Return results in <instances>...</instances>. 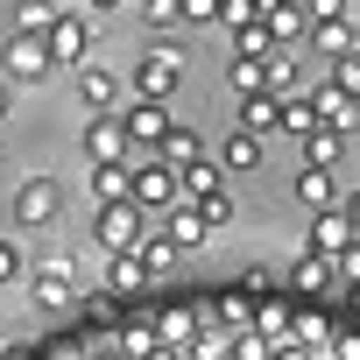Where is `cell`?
<instances>
[{
  "instance_id": "33",
  "label": "cell",
  "mask_w": 360,
  "mask_h": 360,
  "mask_svg": "<svg viewBox=\"0 0 360 360\" xmlns=\"http://www.w3.org/2000/svg\"><path fill=\"white\" fill-rule=\"evenodd\" d=\"M50 22H57V8H50V0H15V29H22V36H43Z\"/></svg>"
},
{
  "instance_id": "30",
  "label": "cell",
  "mask_w": 360,
  "mask_h": 360,
  "mask_svg": "<svg viewBox=\"0 0 360 360\" xmlns=\"http://www.w3.org/2000/svg\"><path fill=\"white\" fill-rule=\"evenodd\" d=\"M184 15H176V0H148V43H176Z\"/></svg>"
},
{
  "instance_id": "44",
  "label": "cell",
  "mask_w": 360,
  "mask_h": 360,
  "mask_svg": "<svg viewBox=\"0 0 360 360\" xmlns=\"http://www.w3.org/2000/svg\"><path fill=\"white\" fill-rule=\"evenodd\" d=\"M8 106H15V85H8V78H0V120H8Z\"/></svg>"
},
{
  "instance_id": "6",
  "label": "cell",
  "mask_w": 360,
  "mask_h": 360,
  "mask_svg": "<svg viewBox=\"0 0 360 360\" xmlns=\"http://www.w3.org/2000/svg\"><path fill=\"white\" fill-rule=\"evenodd\" d=\"M0 71H8V85H43L57 64H50V50H43V36H8V50H0Z\"/></svg>"
},
{
  "instance_id": "41",
  "label": "cell",
  "mask_w": 360,
  "mask_h": 360,
  "mask_svg": "<svg viewBox=\"0 0 360 360\" xmlns=\"http://www.w3.org/2000/svg\"><path fill=\"white\" fill-rule=\"evenodd\" d=\"M332 360H360V339H353V332H339V339H332Z\"/></svg>"
},
{
  "instance_id": "7",
  "label": "cell",
  "mask_w": 360,
  "mask_h": 360,
  "mask_svg": "<svg viewBox=\"0 0 360 360\" xmlns=\"http://www.w3.org/2000/svg\"><path fill=\"white\" fill-rule=\"evenodd\" d=\"M311 106H318V127H332V134H353L360 127V99H346L332 78H311Z\"/></svg>"
},
{
  "instance_id": "42",
  "label": "cell",
  "mask_w": 360,
  "mask_h": 360,
  "mask_svg": "<svg viewBox=\"0 0 360 360\" xmlns=\"http://www.w3.org/2000/svg\"><path fill=\"white\" fill-rule=\"evenodd\" d=\"M339 212H346V226L360 233V191H353V198H339Z\"/></svg>"
},
{
  "instance_id": "35",
  "label": "cell",
  "mask_w": 360,
  "mask_h": 360,
  "mask_svg": "<svg viewBox=\"0 0 360 360\" xmlns=\"http://www.w3.org/2000/svg\"><path fill=\"white\" fill-rule=\"evenodd\" d=\"M325 78H332V85H339L346 99H360V50H353V57H339V64H332Z\"/></svg>"
},
{
  "instance_id": "18",
  "label": "cell",
  "mask_w": 360,
  "mask_h": 360,
  "mask_svg": "<svg viewBox=\"0 0 360 360\" xmlns=\"http://www.w3.org/2000/svg\"><path fill=\"white\" fill-rule=\"evenodd\" d=\"M262 162H269V141H262V134L240 127V134L219 141V169H262Z\"/></svg>"
},
{
  "instance_id": "14",
  "label": "cell",
  "mask_w": 360,
  "mask_h": 360,
  "mask_svg": "<svg viewBox=\"0 0 360 360\" xmlns=\"http://www.w3.org/2000/svg\"><path fill=\"white\" fill-rule=\"evenodd\" d=\"M155 162H169V169L205 162V134H198V127H184V120H169V134L155 141Z\"/></svg>"
},
{
  "instance_id": "16",
  "label": "cell",
  "mask_w": 360,
  "mask_h": 360,
  "mask_svg": "<svg viewBox=\"0 0 360 360\" xmlns=\"http://www.w3.org/2000/svg\"><path fill=\"white\" fill-rule=\"evenodd\" d=\"M276 134H318V106H311V92H290V99H276Z\"/></svg>"
},
{
  "instance_id": "19",
  "label": "cell",
  "mask_w": 360,
  "mask_h": 360,
  "mask_svg": "<svg viewBox=\"0 0 360 360\" xmlns=\"http://www.w3.org/2000/svg\"><path fill=\"white\" fill-rule=\"evenodd\" d=\"M332 283H339V262H325V255H297V262H290V290L318 297V290H332Z\"/></svg>"
},
{
  "instance_id": "26",
  "label": "cell",
  "mask_w": 360,
  "mask_h": 360,
  "mask_svg": "<svg viewBox=\"0 0 360 360\" xmlns=\"http://www.w3.org/2000/svg\"><path fill=\"white\" fill-rule=\"evenodd\" d=\"M346 155V134H332V127H318V134H304V169H332Z\"/></svg>"
},
{
  "instance_id": "27",
  "label": "cell",
  "mask_w": 360,
  "mask_h": 360,
  "mask_svg": "<svg viewBox=\"0 0 360 360\" xmlns=\"http://www.w3.org/2000/svg\"><path fill=\"white\" fill-rule=\"evenodd\" d=\"M127 198V162H92V205Z\"/></svg>"
},
{
  "instance_id": "29",
  "label": "cell",
  "mask_w": 360,
  "mask_h": 360,
  "mask_svg": "<svg viewBox=\"0 0 360 360\" xmlns=\"http://www.w3.org/2000/svg\"><path fill=\"white\" fill-rule=\"evenodd\" d=\"M219 360H269V339H262L255 325H240V332L219 339Z\"/></svg>"
},
{
  "instance_id": "3",
  "label": "cell",
  "mask_w": 360,
  "mask_h": 360,
  "mask_svg": "<svg viewBox=\"0 0 360 360\" xmlns=\"http://www.w3.org/2000/svg\"><path fill=\"white\" fill-rule=\"evenodd\" d=\"M141 233H148V212H134L127 198L92 205V240H99L106 255H134V248H141Z\"/></svg>"
},
{
  "instance_id": "39",
  "label": "cell",
  "mask_w": 360,
  "mask_h": 360,
  "mask_svg": "<svg viewBox=\"0 0 360 360\" xmlns=\"http://www.w3.org/2000/svg\"><path fill=\"white\" fill-rule=\"evenodd\" d=\"M22 269H29L22 248H15V240H0V283H22Z\"/></svg>"
},
{
  "instance_id": "17",
  "label": "cell",
  "mask_w": 360,
  "mask_h": 360,
  "mask_svg": "<svg viewBox=\"0 0 360 360\" xmlns=\"http://www.w3.org/2000/svg\"><path fill=\"white\" fill-rule=\"evenodd\" d=\"M85 162H127L120 120H92V127H85Z\"/></svg>"
},
{
  "instance_id": "11",
  "label": "cell",
  "mask_w": 360,
  "mask_h": 360,
  "mask_svg": "<svg viewBox=\"0 0 360 360\" xmlns=\"http://www.w3.org/2000/svg\"><path fill=\"white\" fill-rule=\"evenodd\" d=\"M78 99H85L92 120H113V106H120V78H113L106 64H85V71H78Z\"/></svg>"
},
{
  "instance_id": "46",
  "label": "cell",
  "mask_w": 360,
  "mask_h": 360,
  "mask_svg": "<svg viewBox=\"0 0 360 360\" xmlns=\"http://www.w3.org/2000/svg\"><path fill=\"white\" fill-rule=\"evenodd\" d=\"M346 297H353V304H360V283H346Z\"/></svg>"
},
{
  "instance_id": "47",
  "label": "cell",
  "mask_w": 360,
  "mask_h": 360,
  "mask_svg": "<svg viewBox=\"0 0 360 360\" xmlns=\"http://www.w3.org/2000/svg\"><path fill=\"white\" fill-rule=\"evenodd\" d=\"M353 43H360V15H353Z\"/></svg>"
},
{
  "instance_id": "45",
  "label": "cell",
  "mask_w": 360,
  "mask_h": 360,
  "mask_svg": "<svg viewBox=\"0 0 360 360\" xmlns=\"http://www.w3.org/2000/svg\"><path fill=\"white\" fill-rule=\"evenodd\" d=\"M106 8H120V0H85V15H106Z\"/></svg>"
},
{
  "instance_id": "22",
  "label": "cell",
  "mask_w": 360,
  "mask_h": 360,
  "mask_svg": "<svg viewBox=\"0 0 360 360\" xmlns=\"http://www.w3.org/2000/svg\"><path fill=\"white\" fill-rule=\"evenodd\" d=\"M297 198H304L311 212H332V205H339V176H332V169H304V176H297Z\"/></svg>"
},
{
  "instance_id": "2",
  "label": "cell",
  "mask_w": 360,
  "mask_h": 360,
  "mask_svg": "<svg viewBox=\"0 0 360 360\" xmlns=\"http://www.w3.org/2000/svg\"><path fill=\"white\" fill-rule=\"evenodd\" d=\"M176 85H184V50H176V43H148L141 64H134V92H141L148 106H169Z\"/></svg>"
},
{
  "instance_id": "8",
  "label": "cell",
  "mask_w": 360,
  "mask_h": 360,
  "mask_svg": "<svg viewBox=\"0 0 360 360\" xmlns=\"http://www.w3.org/2000/svg\"><path fill=\"white\" fill-rule=\"evenodd\" d=\"M262 22H269V43L276 50H290V43L311 36V8H304V0H262Z\"/></svg>"
},
{
  "instance_id": "34",
  "label": "cell",
  "mask_w": 360,
  "mask_h": 360,
  "mask_svg": "<svg viewBox=\"0 0 360 360\" xmlns=\"http://www.w3.org/2000/svg\"><path fill=\"white\" fill-rule=\"evenodd\" d=\"M226 78H233V92H240V99H248V92H269V64H255V57H233V71H226Z\"/></svg>"
},
{
  "instance_id": "1",
  "label": "cell",
  "mask_w": 360,
  "mask_h": 360,
  "mask_svg": "<svg viewBox=\"0 0 360 360\" xmlns=\"http://www.w3.org/2000/svg\"><path fill=\"white\" fill-rule=\"evenodd\" d=\"M127 205H134V212H155V219H162L169 205H184V191H176V169L155 162V155H148V162H127Z\"/></svg>"
},
{
  "instance_id": "21",
  "label": "cell",
  "mask_w": 360,
  "mask_h": 360,
  "mask_svg": "<svg viewBox=\"0 0 360 360\" xmlns=\"http://www.w3.org/2000/svg\"><path fill=\"white\" fill-rule=\"evenodd\" d=\"M106 290H113V297H141V290H155V283H148L141 255H113V262H106Z\"/></svg>"
},
{
  "instance_id": "43",
  "label": "cell",
  "mask_w": 360,
  "mask_h": 360,
  "mask_svg": "<svg viewBox=\"0 0 360 360\" xmlns=\"http://www.w3.org/2000/svg\"><path fill=\"white\" fill-rule=\"evenodd\" d=\"M92 360H127V353H120L113 339H99V346H92Z\"/></svg>"
},
{
  "instance_id": "15",
  "label": "cell",
  "mask_w": 360,
  "mask_h": 360,
  "mask_svg": "<svg viewBox=\"0 0 360 360\" xmlns=\"http://www.w3.org/2000/svg\"><path fill=\"white\" fill-rule=\"evenodd\" d=\"M198 332H205V318H198V311H184V304L155 318V339H162L169 353H191V339H198Z\"/></svg>"
},
{
  "instance_id": "36",
  "label": "cell",
  "mask_w": 360,
  "mask_h": 360,
  "mask_svg": "<svg viewBox=\"0 0 360 360\" xmlns=\"http://www.w3.org/2000/svg\"><path fill=\"white\" fill-rule=\"evenodd\" d=\"M219 22H226V29H248V22H262V0H219Z\"/></svg>"
},
{
  "instance_id": "12",
  "label": "cell",
  "mask_w": 360,
  "mask_h": 360,
  "mask_svg": "<svg viewBox=\"0 0 360 360\" xmlns=\"http://www.w3.org/2000/svg\"><path fill=\"white\" fill-rule=\"evenodd\" d=\"M120 134H127V148H148V155H155V141L169 134V106H148V99L127 106V113H120Z\"/></svg>"
},
{
  "instance_id": "13",
  "label": "cell",
  "mask_w": 360,
  "mask_h": 360,
  "mask_svg": "<svg viewBox=\"0 0 360 360\" xmlns=\"http://www.w3.org/2000/svg\"><path fill=\"white\" fill-rule=\"evenodd\" d=\"M339 248H353V226H346V212H339V205H332V212H311L304 255H325V262H339Z\"/></svg>"
},
{
  "instance_id": "31",
  "label": "cell",
  "mask_w": 360,
  "mask_h": 360,
  "mask_svg": "<svg viewBox=\"0 0 360 360\" xmlns=\"http://www.w3.org/2000/svg\"><path fill=\"white\" fill-rule=\"evenodd\" d=\"M269 22H248V29H233V57H255V64H269Z\"/></svg>"
},
{
  "instance_id": "5",
  "label": "cell",
  "mask_w": 360,
  "mask_h": 360,
  "mask_svg": "<svg viewBox=\"0 0 360 360\" xmlns=\"http://www.w3.org/2000/svg\"><path fill=\"white\" fill-rule=\"evenodd\" d=\"M29 297H36L43 311L78 304V262H71V255H43V262H36V276H29Z\"/></svg>"
},
{
  "instance_id": "32",
  "label": "cell",
  "mask_w": 360,
  "mask_h": 360,
  "mask_svg": "<svg viewBox=\"0 0 360 360\" xmlns=\"http://www.w3.org/2000/svg\"><path fill=\"white\" fill-rule=\"evenodd\" d=\"M290 318H297L290 304H255V332H262L269 346H276V339H290Z\"/></svg>"
},
{
  "instance_id": "37",
  "label": "cell",
  "mask_w": 360,
  "mask_h": 360,
  "mask_svg": "<svg viewBox=\"0 0 360 360\" xmlns=\"http://www.w3.org/2000/svg\"><path fill=\"white\" fill-rule=\"evenodd\" d=\"M269 360H325V346H311V339H276Z\"/></svg>"
},
{
  "instance_id": "9",
  "label": "cell",
  "mask_w": 360,
  "mask_h": 360,
  "mask_svg": "<svg viewBox=\"0 0 360 360\" xmlns=\"http://www.w3.org/2000/svg\"><path fill=\"white\" fill-rule=\"evenodd\" d=\"M155 233H162L176 255H191V248H205V240H212V226H205V212H198V205H169Z\"/></svg>"
},
{
  "instance_id": "4",
  "label": "cell",
  "mask_w": 360,
  "mask_h": 360,
  "mask_svg": "<svg viewBox=\"0 0 360 360\" xmlns=\"http://www.w3.org/2000/svg\"><path fill=\"white\" fill-rule=\"evenodd\" d=\"M43 50H50L57 71H85V64H92V22H85V15H57V22L43 29Z\"/></svg>"
},
{
  "instance_id": "20",
  "label": "cell",
  "mask_w": 360,
  "mask_h": 360,
  "mask_svg": "<svg viewBox=\"0 0 360 360\" xmlns=\"http://www.w3.org/2000/svg\"><path fill=\"white\" fill-rule=\"evenodd\" d=\"M311 43H318V57H325V64L353 57V50H360V43H353V15H346V22H311Z\"/></svg>"
},
{
  "instance_id": "40",
  "label": "cell",
  "mask_w": 360,
  "mask_h": 360,
  "mask_svg": "<svg viewBox=\"0 0 360 360\" xmlns=\"http://www.w3.org/2000/svg\"><path fill=\"white\" fill-rule=\"evenodd\" d=\"M339 283H360V233H353V248H339Z\"/></svg>"
},
{
  "instance_id": "23",
  "label": "cell",
  "mask_w": 360,
  "mask_h": 360,
  "mask_svg": "<svg viewBox=\"0 0 360 360\" xmlns=\"http://www.w3.org/2000/svg\"><path fill=\"white\" fill-rule=\"evenodd\" d=\"M269 92H276V99H290V92H311V78L297 71V57H290V50H269Z\"/></svg>"
},
{
  "instance_id": "48",
  "label": "cell",
  "mask_w": 360,
  "mask_h": 360,
  "mask_svg": "<svg viewBox=\"0 0 360 360\" xmlns=\"http://www.w3.org/2000/svg\"><path fill=\"white\" fill-rule=\"evenodd\" d=\"M8 8H15V0H8Z\"/></svg>"
},
{
  "instance_id": "38",
  "label": "cell",
  "mask_w": 360,
  "mask_h": 360,
  "mask_svg": "<svg viewBox=\"0 0 360 360\" xmlns=\"http://www.w3.org/2000/svg\"><path fill=\"white\" fill-rule=\"evenodd\" d=\"M176 15H184V29L191 22H219V0H176Z\"/></svg>"
},
{
  "instance_id": "10",
  "label": "cell",
  "mask_w": 360,
  "mask_h": 360,
  "mask_svg": "<svg viewBox=\"0 0 360 360\" xmlns=\"http://www.w3.org/2000/svg\"><path fill=\"white\" fill-rule=\"evenodd\" d=\"M57 205H64V191L50 184V176H29V184L15 191V219H22V226H50Z\"/></svg>"
},
{
  "instance_id": "24",
  "label": "cell",
  "mask_w": 360,
  "mask_h": 360,
  "mask_svg": "<svg viewBox=\"0 0 360 360\" xmlns=\"http://www.w3.org/2000/svg\"><path fill=\"white\" fill-rule=\"evenodd\" d=\"M113 346H120L127 360H148V353L162 346V339H155V318H127V325L113 332Z\"/></svg>"
},
{
  "instance_id": "25",
  "label": "cell",
  "mask_w": 360,
  "mask_h": 360,
  "mask_svg": "<svg viewBox=\"0 0 360 360\" xmlns=\"http://www.w3.org/2000/svg\"><path fill=\"white\" fill-rule=\"evenodd\" d=\"M134 255H141V269H148V283H162V276H169L176 262H184V255H176V248L162 240V233H141V248H134Z\"/></svg>"
},
{
  "instance_id": "28",
  "label": "cell",
  "mask_w": 360,
  "mask_h": 360,
  "mask_svg": "<svg viewBox=\"0 0 360 360\" xmlns=\"http://www.w3.org/2000/svg\"><path fill=\"white\" fill-rule=\"evenodd\" d=\"M240 127L248 134H276V92H248L240 99Z\"/></svg>"
}]
</instances>
